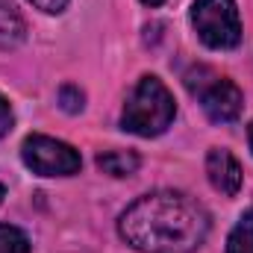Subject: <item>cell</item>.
<instances>
[{"label":"cell","mask_w":253,"mask_h":253,"mask_svg":"<svg viewBox=\"0 0 253 253\" xmlns=\"http://www.w3.org/2000/svg\"><path fill=\"white\" fill-rule=\"evenodd\" d=\"M118 233L141 253H194L209 236V212L186 191H153L121 212Z\"/></svg>","instance_id":"6da1fadb"},{"label":"cell","mask_w":253,"mask_h":253,"mask_svg":"<svg viewBox=\"0 0 253 253\" xmlns=\"http://www.w3.org/2000/svg\"><path fill=\"white\" fill-rule=\"evenodd\" d=\"M174 115H177V103H174L171 91L165 88V83L159 77L147 74L138 80V85L126 97L124 112H121V126L126 132L150 138V135L165 132L174 121Z\"/></svg>","instance_id":"7a4b0ae2"},{"label":"cell","mask_w":253,"mask_h":253,"mask_svg":"<svg viewBox=\"0 0 253 253\" xmlns=\"http://www.w3.org/2000/svg\"><path fill=\"white\" fill-rule=\"evenodd\" d=\"M186 85L197 97V103L203 106L209 121L230 124V121H236L242 115L245 94L230 77H224V74H218V71H212L206 65H197V68H191L186 74Z\"/></svg>","instance_id":"3957f363"},{"label":"cell","mask_w":253,"mask_h":253,"mask_svg":"<svg viewBox=\"0 0 253 253\" xmlns=\"http://www.w3.org/2000/svg\"><path fill=\"white\" fill-rule=\"evenodd\" d=\"M191 27L212 50H233L242 42V21L236 0H194Z\"/></svg>","instance_id":"277c9868"},{"label":"cell","mask_w":253,"mask_h":253,"mask_svg":"<svg viewBox=\"0 0 253 253\" xmlns=\"http://www.w3.org/2000/svg\"><path fill=\"white\" fill-rule=\"evenodd\" d=\"M21 159L39 177H71L83 165L80 153L71 144H65L59 138H50V135H39V132L24 138Z\"/></svg>","instance_id":"5b68a950"},{"label":"cell","mask_w":253,"mask_h":253,"mask_svg":"<svg viewBox=\"0 0 253 253\" xmlns=\"http://www.w3.org/2000/svg\"><path fill=\"white\" fill-rule=\"evenodd\" d=\"M206 174H209L212 189L227 194V197L239 194V189H242V165L224 147H212L206 153Z\"/></svg>","instance_id":"8992f818"},{"label":"cell","mask_w":253,"mask_h":253,"mask_svg":"<svg viewBox=\"0 0 253 253\" xmlns=\"http://www.w3.org/2000/svg\"><path fill=\"white\" fill-rule=\"evenodd\" d=\"M27 39V24L12 0H0V50H15Z\"/></svg>","instance_id":"52a82bcc"},{"label":"cell","mask_w":253,"mask_h":253,"mask_svg":"<svg viewBox=\"0 0 253 253\" xmlns=\"http://www.w3.org/2000/svg\"><path fill=\"white\" fill-rule=\"evenodd\" d=\"M97 168L112 177H129L138 171V156L132 150H109L97 156Z\"/></svg>","instance_id":"ba28073f"},{"label":"cell","mask_w":253,"mask_h":253,"mask_svg":"<svg viewBox=\"0 0 253 253\" xmlns=\"http://www.w3.org/2000/svg\"><path fill=\"white\" fill-rule=\"evenodd\" d=\"M227 253H253V212H248L230 233Z\"/></svg>","instance_id":"9c48e42d"},{"label":"cell","mask_w":253,"mask_h":253,"mask_svg":"<svg viewBox=\"0 0 253 253\" xmlns=\"http://www.w3.org/2000/svg\"><path fill=\"white\" fill-rule=\"evenodd\" d=\"M0 253H30V239L12 224H0Z\"/></svg>","instance_id":"30bf717a"},{"label":"cell","mask_w":253,"mask_h":253,"mask_svg":"<svg viewBox=\"0 0 253 253\" xmlns=\"http://www.w3.org/2000/svg\"><path fill=\"white\" fill-rule=\"evenodd\" d=\"M83 91L77 88V85H62L59 88V103H62L65 112H80L83 109Z\"/></svg>","instance_id":"8fae6325"},{"label":"cell","mask_w":253,"mask_h":253,"mask_svg":"<svg viewBox=\"0 0 253 253\" xmlns=\"http://www.w3.org/2000/svg\"><path fill=\"white\" fill-rule=\"evenodd\" d=\"M12 121H15V115H12V106H9V100L0 94V138L12 129Z\"/></svg>","instance_id":"7c38bea8"},{"label":"cell","mask_w":253,"mask_h":253,"mask_svg":"<svg viewBox=\"0 0 253 253\" xmlns=\"http://www.w3.org/2000/svg\"><path fill=\"white\" fill-rule=\"evenodd\" d=\"M36 9H42V12H50V15H56V12H62L65 6H68V0H30Z\"/></svg>","instance_id":"4fadbf2b"},{"label":"cell","mask_w":253,"mask_h":253,"mask_svg":"<svg viewBox=\"0 0 253 253\" xmlns=\"http://www.w3.org/2000/svg\"><path fill=\"white\" fill-rule=\"evenodd\" d=\"M141 3H147V6H159V3H165V0H141Z\"/></svg>","instance_id":"5bb4252c"},{"label":"cell","mask_w":253,"mask_h":253,"mask_svg":"<svg viewBox=\"0 0 253 253\" xmlns=\"http://www.w3.org/2000/svg\"><path fill=\"white\" fill-rule=\"evenodd\" d=\"M248 138H251V150H253V121H251V129H248Z\"/></svg>","instance_id":"9a60e30c"},{"label":"cell","mask_w":253,"mask_h":253,"mask_svg":"<svg viewBox=\"0 0 253 253\" xmlns=\"http://www.w3.org/2000/svg\"><path fill=\"white\" fill-rule=\"evenodd\" d=\"M3 191H6V189H3V183H0V200H3Z\"/></svg>","instance_id":"2e32d148"}]
</instances>
